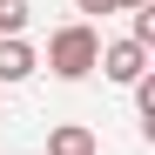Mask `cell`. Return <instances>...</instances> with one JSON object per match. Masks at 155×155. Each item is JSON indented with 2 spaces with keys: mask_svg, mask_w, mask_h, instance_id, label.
<instances>
[{
  "mask_svg": "<svg viewBox=\"0 0 155 155\" xmlns=\"http://www.w3.org/2000/svg\"><path fill=\"white\" fill-rule=\"evenodd\" d=\"M128 41H135V47H155V0H148V7H128Z\"/></svg>",
  "mask_w": 155,
  "mask_h": 155,
  "instance_id": "8992f818",
  "label": "cell"
},
{
  "mask_svg": "<svg viewBox=\"0 0 155 155\" xmlns=\"http://www.w3.org/2000/svg\"><path fill=\"white\" fill-rule=\"evenodd\" d=\"M94 68L108 74V81H121V88H135L142 74H148V47H135V41H108Z\"/></svg>",
  "mask_w": 155,
  "mask_h": 155,
  "instance_id": "7a4b0ae2",
  "label": "cell"
},
{
  "mask_svg": "<svg viewBox=\"0 0 155 155\" xmlns=\"http://www.w3.org/2000/svg\"><path fill=\"white\" fill-rule=\"evenodd\" d=\"M34 20V0H0V41H20Z\"/></svg>",
  "mask_w": 155,
  "mask_h": 155,
  "instance_id": "5b68a950",
  "label": "cell"
},
{
  "mask_svg": "<svg viewBox=\"0 0 155 155\" xmlns=\"http://www.w3.org/2000/svg\"><path fill=\"white\" fill-rule=\"evenodd\" d=\"M81 14H121V0H74Z\"/></svg>",
  "mask_w": 155,
  "mask_h": 155,
  "instance_id": "52a82bcc",
  "label": "cell"
},
{
  "mask_svg": "<svg viewBox=\"0 0 155 155\" xmlns=\"http://www.w3.org/2000/svg\"><path fill=\"white\" fill-rule=\"evenodd\" d=\"M41 68V54L27 41H0V88H14V81H27V74Z\"/></svg>",
  "mask_w": 155,
  "mask_h": 155,
  "instance_id": "277c9868",
  "label": "cell"
},
{
  "mask_svg": "<svg viewBox=\"0 0 155 155\" xmlns=\"http://www.w3.org/2000/svg\"><path fill=\"white\" fill-rule=\"evenodd\" d=\"M47 155H101V142L88 121H61V128H47Z\"/></svg>",
  "mask_w": 155,
  "mask_h": 155,
  "instance_id": "3957f363",
  "label": "cell"
},
{
  "mask_svg": "<svg viewBox=\"0 0 155 155\" xmlns=\"http://www.w3.org/2000/svg\"><path fill=\"white\" fill-rule=\"evenodd\" d=\"M128 7H148V0H121V14H128Z\"/></svg>",
  "mask_w": 155,
  "mask_h": 155,
  "instance_id": "ba28073f",
  "label": "cell"
},
{
  "mask_svg": "<svg viewBox=\"0 0 155 155\" xmlns=\"http://www.w3.org/2000/svg\"><path fill=\"white\" fill-rule=\"evenodd\" d=\"M101 61V34L88 27V20H68V27L47 34V68L61 74V81H88Z\"/></svg>",
  "mask_w": 155,
  "mask_h": 155,
  "instance_id": "6da1fadb",
  "label": "cell"
}]
</instances>
